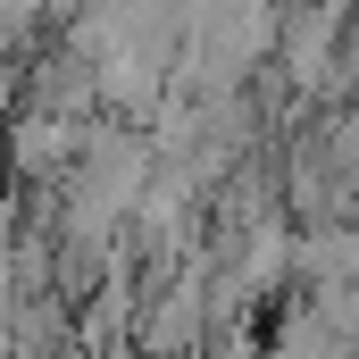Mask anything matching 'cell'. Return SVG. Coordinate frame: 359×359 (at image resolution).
Returning <instances> with one entry per match:
<instances>
[{
  "label": "cell",
  "mask_w": 359,
  "mask_h": 359,
  "mask_svg": "<svg viewBox=\"0 0 359 359\" xmlns=\"http://www.w3.org/2000/svg\"><path fill=\"white\" fill-rule=\"evenodd\" d=\"M76 142H84V134H76L67 117H34V126L17 134V168H25V176H59Z\"/></svg>",
  "instance_id": "obj_1"
}]
</instances>
